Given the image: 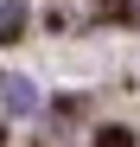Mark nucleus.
Here are the masks:
<instances>
[{"mask_svg": "<svg viewBox=\"0 0 140 147\" xmlns=\"http://www.w3.org/2000/svg\"><path fill=\"white\" fill-rule=\"evenodd\" d=\"M0 102H7V115H32L38 109V90L26 77H0Z\"/></svg>", "mask_w": 140, "mask_h": 147, "instance_id": "f257e3e1", "label": "nucleus"}]
</instances>
